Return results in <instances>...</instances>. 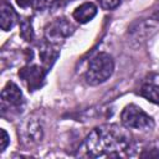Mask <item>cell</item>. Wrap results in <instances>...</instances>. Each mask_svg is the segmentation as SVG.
Listing matches in <instances>:
<instances>
[{
	"mask_svg": "<svg viewBox=\"0 0 159 159\" xmlns=\"http://www.w3.org/2000/svg\"><path fill=\"white\" fill-rule=\"evenodd\" d=\"M140 96L152 103L159 104V86L154 83H145L140 89Z\"/></svg>",
	"mask_w": 159,
	"mask_h": 159,
	"instance_id": "obj_10",
	"label": "cell"
},
{
	"mask_svg": "<svg viewBox=\"0 0 159 159\" xmlns=\"http://www.w3.org/2000/svg\"><path fill=\"white\" fill-rule=\"evenodd\" d=\"M97 1L99 6L104 10H113L120 4V0H97Z\"/></svg>",
	"mask_w": 159,
	"mask_h": 159,
	"instance_id": "obj_13",
	"label": "cell"
},
{
	"mask_svg": "<svg viewBox=\"0 0 159 159\" xmlns=\"http://www.w3.org/2000/svg\"><path fill=\"white\" fill-rule=\"evenodd\" d=\"M20 35L27 42H31L34 40L35 34H34L32 25H31L29 19H22L21 20V22H20Z\"/></svg>",
	"mask_w": 159,
	"mask_h": 159,
	"instance_id": "obj_11",
	"label": "cell"
},
{
	"mask_svg": "<svg viewBox=\"0 0 159 159\" xmlns=\"http://www.w3.org/2000/svg\"><path fill=\"white\" fill-rule=\"evenodd\" d=\"M70 1H73V0H70Z\"/></svg>",
	"mask_w": 159,
	"mask_h": 159,
	"instance_id": "obj_16",
	"label": "cell"
},
{
	"mask_svg": "<svg viewBox=\"0 0 159 159\" xmlns=\"http://www.w3.org/2000/svg\"><path fill=\"white\" fill-rule=\"evenodd\" d=\"M97 15V6L93 2H84L75 9L73 17L80 24H86L91 21Z\"/></svg>",
	"mask_w": 159,
	"mask_h": 159,
	"instance_id": "obj_9",
	"label": "cell"
},
{
	"mask_svg": "<svg viewBox=\"0 0 159 159\" xmlns=\"http://www.w3.org/2000/svg\"><path fill=\"white\" fill-rule=\"evenodd\" d=\"M39 55H40V60L42 62V67L46 70V72H48V70L56 62V60H57V57L60 55V50L56 46V43L48 42L46 40L45 42L41 43Z\"/></svg>",
	"mask_w": 159,
	"mask_h": 159,
	"instance_id": "obj_7",
	"label": "cell"
},
{
	"mask_svg": "<svg viewBox=\"0 0 159 159\" xmlns=\"http://www.w3.org/2000/svg\"><path fill=\"white\" fill-rule=\"evenodd\" d=\"M24 104V96L21 89L14 82H7L1 91V108L2 113L10 108H21Z\"/></svg>",
	"mask_w": 159,
	"mask_h": 159,
	"instance_id": "obj_6",
	"label": "cell"
},
{
	"mask_svg": "<svg viewBox=\"0 0 159 159\" xmlns=\"http://www.w3.org/2000/svg\"><path fill=\"white\" fill-rule=\"evenodd\" d=\"M75 31L73 25L66 17H57L48 22L45 27V36L48 42L56 43L60 40H63L71 36Z\"/></svg>",
	"mask_w": 159,
	"mask_h": 159,
	"instance_id": "obj_4",
	"label": "cell"
},
{
	"mask_svg": "<svg viewBox=\"0 0 159 159\" xmlns=\"http://www.w3.org/2000/svg\"><path fill=\"white\" fill-rule=\"evenodd\" d=\"M130 147V135L117 124H104L94 128L84 139L83 148L89 157H119Z\"/></svg>",
	"mask_w": 159,
	"mask_h": 159,
	"instance_id": "obj_1",
	"label": "cell"
},
{
	"mask_svg": "<svg viewBox=\"0 0 159 159\" xmlns=\"http://www.w3.org/2000/svg\"><path fill=\"white\" fill-rule=\"evenodd\" d=\"M34 1H35V0H16V4H17L20 7L26 9V7L31 6V5L34 4Z\"/></svg>",
	"mask_w": 159,
	"mask_h": 159,
	"instance_id": "obj_15",
	"label": "cell"
},
{
	"mask_svg": "<svg viewBox=\"0 0 159 159\" xmlns=\"http://www.w3.org/2000/svg\"><path fill=\"white\" fill-rule=\"evenodd\" d=\"M61 6V0H37L36 10L37 11H52Z\"/></svg>",
	"mask_w": 159,
	"mask_h": 159,
	"instance_id": "obj_12",
	"label": "cell"
},
{
	"mask_svg": "<svg viewBox=\"0 0 159 159\" xmlns=\"http://www.w3.org/2000/svg\"><path fill=\"white\" fill-rule=\"evenodd\" d=\"M120 120L125 128L138 130H148L154 127L153 118L135 104H128L127 107H124L120 114Z\"/></svg>",
	"mask_w": 159,
	"mask_h": 159,
	"instance_id": "obj_3",
	"label": "cell"
},
{
	"mask_svg": "<svg viewBox=\"0 0 159 159\" xmlns=\"http://www.w3.org/2000/svg\"><path fill=\"white\" fill-rule=\"evenodd\" d=\"M46 73L47 72L42 66L27 65L19 71V77L22 80L27 89L34 92L36 89H40L43 86Z\"/></svg>",
	"mask_w": 159,
	"mask_h": 159,
	"instance_id": "obj_5",
	"label": "cell"
},
{
	"mask_svg": "<svg viewBox=\"0 0 159 159\" xmlns=\"http://www.w3.org/2000/svg\"><path fill=\"white\" fill-rule=\"evenodd\" d=\"M114 71L113 57L107 52H99L91 58L87 71L84 73V80L89 86H98L106 82Z\"/></svg>",
	"mask_w": 159,
	"mask_h": 159,
	"instance_id": "obj_2",
	"label": "cell"
},
{
	"mask_svg": "<svg viewBox=\"0 0 159 159\" xmlns=\"http://www.w3.org/2000/svg\"><path fill=\"white\" fill-rule=\"evenodd\" d=\"M17 20H19V17H17L16 11L12 9L11 5H9L7 2L4 1L1 5V16H0L1 30H4V31L11 30L16 25Z\"/></svg>",
	"mask_w": 159,
	"mask_h": 159,
	"instance_id": "obj_8",
	"label": "cell"
},
{
	"mask_svg": "<svg viewBox=\"0 0 159 159\" xmlns=\"http://www.w3.org/2000/svg\"><path fill=\"white\" fill-rule=\"evenodd\" d=\"M0 132H1V138H0V152L2 153V152L6 149V147H7L9 142H10V138H9V134L6 133L5 129H1Z\"/></svg>",
	"mask_w": 159,
	"mask_h": 159,
	"instance_id": "obj_14",
	"label": "cell"
}]
</instances>
